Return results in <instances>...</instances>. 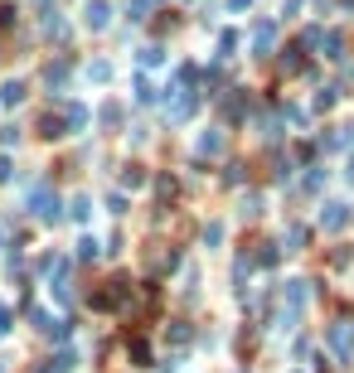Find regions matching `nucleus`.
Returning a JSON list of instances; mask_svg holds the SVG:
<instances>
[{"mask_svg":"<svg viewBox=\"0 0 354 373\" xmlns=\"http://www.w3.org/2000/svg\"><path fill=\"white\" fill-rule=\"evenodd\" d=\"M330 345H335V359H340V364H350V349H354V325L350 320L330 325Z\"/></svg>","mask_w":354,"mask_h":373,"instance_id":"nucleus-1","label":"nucleus"},{"mask_svg":"<svg viewBox=\"0 0 354 373\" xmlns=\"http://www.w3.org/2000/svg\"><path fill=\"white\" fill-rule=\"evenodd\" d=\"M272 44H277V25H272V20H257V25H252V49L272 53Z\"/></svg>","mask_w":354,"mask_h":373,"instance_id":"nucleus-2","label":"nucleus"},{"mask_svg":"<svg viewBox=\"0 0 354 373\" xmlns=\"http://www.w3.org/2000/svg\"><path fill=\"white\" fill-rule=\"evenodd\" d=\"M107 0H87V5H82V25L87 29H107Z\"/></svg>","mask_w":354,"mask_h":373,"instance_id":"nucleus-3","label":"nucleus"},{"mask_svg":"<svg viewBox=\"0 0 354 373\" xmlns=\"http://www.w3.org/2000/svg\"><path fill=\"white\" fill-rule=\"evenodd\" d=\"M29 204H34L39 218H58V199L49 194V189H34V194H29Z\"/></svg>","mask_w":354,"mask_h":373,"instance_id":"nucleus-4","label":"nucleus"},{"mask_svg":"<svg viewBox=\"0 0 354 373\" xmlns=\"http://www.w3.org/2000/svg\"><path fill=\"white\" fill-rule=\"evenodd\" d=\"M321 223H326V228H345V223H350V204H326V209H321Z\"/></svg>","mask_w":354,"mask_h":373,"instance_id":"nucleus-5","label":"nucleus"},{"mask_svg":"<svg viewBox=\"0 0 354 373\" xmlns=\"http://www.w3.org/2000/svg\"><path fill=\"white\" fill-rule=\"evenodd\" d=\"M218 151H223V136H218V131L199 136V156H218Z\"/></svg>","mask_w":354,"mask_h":373,"instance_id":"nucleus-6","label":"nucleus"},{"mask_svg":"<svg viewBox=\"0 0 354 373\" xmlns=\"http://www.w3.org/2000/svg\"><path fill=\"white\" fill-rule=\"evenodd\" d=\"M20 97H25V82H5V87H0V102L5 107H15Z\"/></svg>","mask_w":354,"mask_h":373,"instance_id":"nucleus-7","label":"nucleus"},{"mask_svg":"<svg viewBox=\"0 0 354 373\" xmlns=\"http://www.w3.org/2000/svg\"><path fill=\"white\" fill-rule=\"evenodd\" d=\"M73 364H78V354H73V349H63V354H58L54 364H49V369H54V373H68Z\"/></svg>","mask_w":354,"mask_h":373,"instance_id":"nucleus-8","label":"nucleus"},{"mask_svg":"<svg viewBox=\"0 0 354 373\" xmlns=\"http://www.w3.org/2000/svg\"><path fill=\"white\" fill-rule=\"evenodd\" d=\"M68 126H73V131H82V126H87V107H68Z\"/></svg>","mask_w":354,"mask_h":373,"instance_id":"nucleus-9","label":"nucleus"},{"mask_svg":"<svg viewBox=\"0 0 354 373\" xmlns=\"http://www.w3.org/2000/svg\"><path fill=\"white\" fill-rule=\"evenodd\" d=\"M238 49V34H218V58H233Z\"/></svg>","mask_w":354,"mask_h":373,"instance_id":"nucleus-10","label":"nucleus"},{"mask_svg":"<svg viewBox=\"0 0 354 373\" xmlns=\"http://www.w3.org/2000/svg\"><path fill=\"white\" fill-rule=\"evenodd\" d=\"M136 58H141V68H156V63H161L165 53H161V49H156V44H151V49H141V53H136Z\"/></svg>","mask_w":354,"mask_h":373,"instance_id":"nucleus-11","label":"nucleus"},{"mask_svg":"<svg viewBox=\"0 0 354 373\" xmlns=\"http://www.w3.org/2000/svg\"><path fill=\"white\" fill-rule=\"evenodd\" d=\"M78 257H82V262H92V257H97V238H82L78 242Z\"/></svg>","mask_w":354,"mask_h":373,"instance_id":"nucleus-12","label":"nucleus"},{"mask_svg":"<svg viewBox=\"0 0 354 373\" xmlns=\"http://www.w3.org/2000/svg\"><path fill=\"white\" fill-rule=\"evenodd\" d=\"M136 102H156V87H151L146 78H136Z\"/></svg>","mask_w":354,"mask_h":373,"instance_id":"nucleus-13","label":"nucleus"},{"mask_svg":"<svg viewBox=\"0 0 354 373\" xmlns=\"http://www.w3.org/2000/svg\"><path fill=\"white\" fill-rule=\"evenodd\" d=\"M87 78H92V82H107L112 68H107V63H92V68H87Z\"/></svg>","mask_w":354,"mask_h":373,"instance_id":"nucleus-14","label":"nucleus"},{"mask_svg":"<svg viewBox=\"0 0 354 373\" xmlns=\"http://www.w3.org/2000/svg\"><path fill=\"white\" fill-rule=\"evenodd\" d=\"M204 242H209V247H214V242H223V223H209V228H204Z\"/></svg>","mask_w":354,"mask_h":373,"instance_id":"nucleus-15","label":"nucleus"},{"mask_svg":"<svg viewBox=\"0 0 354 373\" xmlns=\"http://www.w3.org/2000/svg\"><path fill=\"white\" fill-rule=\"evenodd\" d=\"M326 49H330V58H340V49H345V39H340V34H326Z\"/></svg>","mask_w":354,"mask_h":373,"instance_id":"nucleus-16","label":"nucleus"},{"mask_svg":"<svg viewBox=\"0 0 354 373\" xmlns=\"http://www.w3.org/2000/svg\"><path fill=\"white\" fill-rule=\"evenodd\" d=\"M243 213H247V218H252V213H262V199H257V194H247V199H243Z\"/></svg>","mask_w":354,"mask_h":373,"instance_id":"nucleus-17","label":"nucleus"},{"mask_svg":"<svg viewBox=\"0 0 354 373\" xmlns=\"http://www.w3.org/2000/svg\"><path fill=\"white\" fill-rule=\"evenodd\" d=\"M247 5H252V0H228V10H233V15H238V10H247Z\"/></svg>","mask_w":354,"mask_h":373,"instance_id":"nucleus-18","label":"nucleus"},{"mask_svg":"<svg viewBox=\"0 0 354 373\" xmlns=\"http://www.w3.org/2000/svg\"><path fill=\"white\" fill-rule=\"evenodd\" d=\"M0 180H10V160L0 156Z\"/></svg>","mask_w":354,"mask_h":373,"instance_id":"nucleus-19","label":"nucleus"},{"mask_svg":"<svg viewBox=\"0 0 354 373\" xmlns=\"http://www.w3.org/2000/svg\"><path fill=\"white\" fill-rule=\"evenodd\" d=\"M0 242H5V233H0Z\"/></svg>","mask_w":354,"mask_h":373,"instance_id":"nucleus-20","label":"nucleus"},{"mask_svg":"<svg viewBox=\"0 0 354 373\" xmlns=\"http://www.w3.org/2000/svg\"><path fill=\"white\" fill-rule=\"evenodd\" d=\"M44 373H54V369H44Z\"/></svg>","mask_w":354,"mask_h":373,"instance_id":"nucleus-21","label":"nucleus"}]
</instances>
